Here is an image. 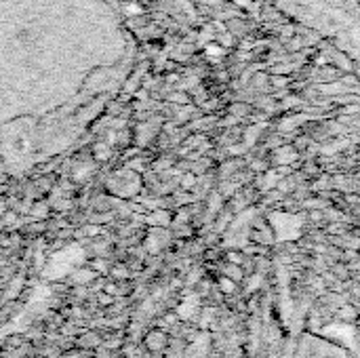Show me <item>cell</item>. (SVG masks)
Returning a JSON list of instances; mask_svg holds the SVG:
<instances>
[{
  "label": "cell",
  "mask_w": 360,
  "mask_h": 358,
  "mask_svg": "<svg viewBox=\"0 0 360 358\" xmlns=\"http://www.w3.org/2000/svg\"><path fill=\"white\" fill-rule=\"evenodd\" d=\"M221 289H224V291H232V289H234V285L226 279V281H221Z\"/></svg>",
  "instance_id": "1"
}]
</instances>
